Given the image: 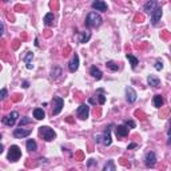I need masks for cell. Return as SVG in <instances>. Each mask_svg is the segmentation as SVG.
<instances>
[{"label": "cell", "instance_id": "6da1fadb", "mask_svg": "<svg viewBox=\"0 0 171 171\" xmlns=\"http://www.w3.org/2000/svg\"><path fill=\"white\" fill-rule=\"evenodd\" d=\"M102 22H103L102 16H100L98 12H95V11L90 12L87 15V18H86V26H87L88 28H96V27H99L100 24H102Z\"/></svg>", "mask_w": 171, "mask_h": 171}, {"label": "cell", "instance_id": "7a4b0ae2", "mask_svg": "<svg viewBox=\"0 0 171 171\" xmlns=\"http://www.w3.org/2000/svg\"><path fill=\"white\" fill-rule=\"evenodd\" d=\"M39 135L43 138V140H46V142H51V140H54L56 138L55 131L51 127H48V126H42V127H39Z\"/></svg>", "mask_w": 171, "mask_h": 171}, {"label": "cell", "instance_id": "3957f363", "mask_svg": "<svg viewBox=\"0 0 171 171\" xmlns=\"http://www.w3.org/2000/svg\"><path fill=\"white\" fill-rule=\"evenodd\" d=\"M20 157H22V150L19 148V146L12 144L8 150V155H7L8 160H11V162H16V160L20 159Z\"/></svg>", "mask_w": 171, "mask_h": 171}, {"label": "cell", "instance_id": "277c9868", "mask_svg": "<svg viewBox=\"0 0 171 171\" xmlns=\"http://www.w3.org/2000/svg\"><path fill=\"white\" fill-rule=\"evenodd\" d=\"M64 107V100L60 96H54L52 99V115H58Z\"/></svg>", "mask_w": 171, "mask_h": 171}, {"label": "cell", "instance_id": "5b68a950", "mask_svg": "<svg viewBox=\"0 0 171 171\" xmlns=\"http://www.w3.org/2000/svg\"><path fill=\"white\" fill-rule=\"evenodd\" d=\"M19 118V112L18 111H12L9 115H7V117H4L2 119V122L4 126H8V127H12V126H15V123H16V120Z\"/></svg>", "mask_w": 171, "mask_h": 171}, {"label": "cell", "instance_id": "8992f818", "mask_svg": "<svg viewBox=\"0 0 171 171\" xmlns=\"http://www.w3.org/2000/svg\"><path fill=\"white\" fill-rule=\"evenodd\" d=\"M76 115H78L79 119L86 120V119L88 118V115H90V106H88V104H82V106H79L78 110H76Z\"/></svg>", "mask_w": 171, "mask_h": 171}, {"label": "cell", "instance_id": "52a82bcc", "mask_svg": "<svg viewBox=\"0 0 171 171\" xmlns=\"http://www.w3.org/2000/svg\"><path fill=\"white\" fill-rule=\"evenodd\" d=\"M114 127V124H110L108 127H106L104 132H103V137H102V142L106 147H108L110 144L112 143V139H111V128Z\"/></svg>", "mask_w": 171, "mask_h": 171}, {"label": "cell", "instance_id": "ba28073f", "mask_svg": "<svg viewBox=\"0 0 171 171\" xmlns=\"http://www.w3.org/2000/svg\"><path fill=\"white\" fill-rule=\"evenodd\" d=\"M29 134H31V130H29V128H23V126H19V128L13 130V137L16 139L27 138Z\"/></svg>", "mask_w": 171, "mask_h": 171}, {"label": "cell", "instance_id": "9c48e42d", "mask_svg": "<svg viewBox=\"0 0 171 171\" xmlns=\"http://www.w3.org/2000/svg\"><path fill=\"white\" fill-rule=\"evenodd\" d=\"M150 15H151V24H153V26H157V24L160 22V18H162V15H163L162 7L158 6Z\"/></svg>", "mask_w": 171, "mask_h": 171}, {"label": "cell", "instance_id": "30bf717a", "mask_svg": "<svg viewBox=\"0 0 171 171\" xmlns=\"http://www.w3.org/2000/svg\"><path fill=\"white\" fill-rule=\"evenodd\" d=\"M144 163L147 167H154L155 164H157V155H155V153L150 151L146 154V158H144Z\"/></svg>", "mask_w": 171, "mask_h": 171}, {"label": "cell", "instance_id": "8fae6325", "mask_svg": "<svg viewBox=\"0 0 171 171\" xmlns=\"http://www.w3.org/2000/svg\"><path fill=\"white\" fill-rule=\"evenodd\" d=\"M91 7H92V9H95V11H100V12H106L108 8L107 4H106L103 0H94Z\"/></svg>", "mask_w": 171, "mask_h": 171}, {"label": "cell", "instance_id": "7c38bea8", "mask_svg": "<svg viewBox=\"0 0 171 171\" xmlns=\"http://www.w3.org/2000/svg\"><path fill=\"white\" fill-rule=\"evenodd\" d=\"M78 68H79V56H78V54H74L71 62L68 64V70H70V72L74 74L78 71Z\"/></svg>", "mask_w": 171, "mask_h": 171}, {"label": "cell", "instance_id": "4fadbf2b", "mask_svg": "<svg viewBox=\"0 0 171 171\" xmlns=\"http://www.w3.org/2000/svg\"><path fill=\"white\" fill-rule=\"evenodd\" d=\"M137 92L134 91L132 87H126V99H127L128 103H134L137 100Z\"/></svg>", "mask_w": 171, "mask_h": 171}, {"label": "cell", "instance_id": "5bb4252c", "mask_svg": "<svg viewBox=\"0 0 171 171\" xmlns=\"http://www.w3.org/2000/svg\"><path fill=\"white\" fill-rule=\"evenodd\" d=\"M158 6H159V4H158L157 0H150V2H147V3H146L144 6H143V11L147 12V13H151Z\"/></svg>", "mask_w": 171, "mask_h": 171}, {"label": "cell", "instance_id": "9a60e30c", "mask_svg": "<svg viewBox=\"0 0 171 171\" xmlns=\"http://www.w3.org/2000/svg\"><path fill=\"white\" fill-rule=\"evenodd\" d=\"M115 132H117V137L124 138V137H127V135H128V128L126 127L124 124H119V126L115 127Z\"/></svg>", "mask_w": 171, "mask_h": 171}, {"label": "cell", "instance_id": "2e32d148", "mask_svg": "<svg viewBox=\"0 0 171 171\" xmlns=\"http://www.w3.org/2000/svg\"><path fill=\"white\" fill-rule=\"evenodd\" d=\"M147 83H148L150 86H153V87H155V88L160 87V80H159V78L157 76V75H148Z\"/></svg>", "mask_w": 171, "mask_h": 171}, {"label": "cell", "instance_id": "e0dca14e", "mask_svg": "<svg viewBox=\"0 0 171 171\" xmlns=\"http://www.w3.org/2000/svg\"><path fill=\"white\" fill-rule=\"evenodd\" d=\"M90 74H91V76L94 79H96V80H100V79H102V76H103L102 71H100L98 67H95V66H92L91 68H90Z\"/></svg>", "mask_w": 171, "mask_h": 171}, {"label": "cell", "instance_id": "ac0fdd59", "mask_svg": "<svg viewBox=\"0 0 171 171\" xmlns=\"http://www.w3.org/2000/svg\"><path fill=\"white\" fill-rule=\"evenodd\" d=\"M34 118L36 120H42L46 118V112H44L43 108H35L34 110Z\"/></svg>", "mask_w": 171, "mask_h": 171}, {"label": "cell", "instance_id": "d6986e66", "mask_svg": "<svg viewBox=\"0 0 171 171\" xmlns=\"http://www.w3.org/2000/svg\"><path fill=\"white\" fill-rule=\"evenodd\" d=\"M43 22H44V24H46L47 27H51V26H54V22H55V16H54V13H47L46 16H44V19H43Z\"/></svg>", "mask_w": 171, "mask_h": 171}, {"label": "cell", "instance_id": "ffe728a7", "mask_svg": "<svg viewBox=\"0 0 171 171\" xmlns=\"http://www.w3.org/2000/svg\"><path fill=\"white\" fill-rule=\"evenodd\" d=\"M153 103H154V106L157 108H160L164 104V99H163L162 95H155L154 99H153Z\"/></svg>", "mask_w": 171, "mask_h": 171}, {"label": "cell", "instance_id": "44dd1931", "mask_svg": "<svg viewBox=\"0 0 171 171\" xmlns=\"http://www.w3.org/2000/svg\"><path fill=\"white\" fill-rule=\"evenodd\" d=\"M126 58H127V59L130 60V64H131L132 70H135V68H137L138 63H139V59H138L137 56H134V55H131V54H127V55H126Z\"/></svg>", "mask_w": 171, "mask_h": 171}, {"label": "cell", "instance_id": "7402d4cb", "mask_svg": "<svg viewBox=\"0 0 171 171\" xmlns=\"http://www.w3.org/2000/svg\"><path fill=\"white\" fill-rule=\"evenodd\" d=\"M26 147H27L28 151L34 153V151H36V150H38V144H36V142H35L34 139H28L27 143H26Z\"/></svg>", "mask_w": 171, "mask_h": 171}, {"label": "cell", "instance_id": "603a6c76", "mask_svg": "<svg viewBox=\"0 0 171 171\" xmlns=\"http://www.w3.org/2000/svg\"><path fill=\"white\" fill-rule=\"evenodd\" d=\"M32 58H34V54H32V52H27V55L24 56V62H26L28 70H32V63H31Z\"/></svg>", "mask_w": 171, "mask_h": 171}, {"label": "cell", "instance_id": "cb8c5ba5", "mask_svg": "<svg viewBox=\"0 0 171 171\" xmlns=\"http://www.w3.org/2000/svg\"><path fill=\"white\" fill-rule=\"evenodd\" d=\"M90 38H91V34H90L88 31H86L83 34H79V42L80 43H87Z\"/></svg>", "mask_w": 171, "mask_h": 171}, {"label": "cell", "instance_id": "d4e9b609", "mask_svg": "<svg viewBox=\"0 0 171 171\" xmlns=\"http://www.w3.org/2000/svg\"><path fill=\"white\" fill-rule=\"evenodd\" d=\"M103 170H104V171H110V170H111V171H115V170H117V166H115L114 160H108V163L104 164Z\"/></svg>", "mask_w": 171, "mask_h": 171}, {"label": "cell", "instance_id": "484cf974", "mask_svg": "<svg viewBox=\"0 0 171 171\" xmlns=\"http://www.w3.org/2000/svg\"><path fill=\"white\" fill-rule=\"evenodd\" d=\"M106 66H107V68H110V70H111V71H114V72L119 70V66H118V64L115 63V62H112V60H108V62L106 63Z\"/></svg>", "mask_w": 171, "mask_h": 171}, {"label": "cell", "instance_id": "4316f807", "mask_svg": "<svg viewBox=\"0 0 171 171\" xmlns=\"http://www.w3.org/2000/svg\"><path fill=\"white\" fill-rule=\"evenodd\" d=\"M98 99H99V104H104V102H106V96L103 95V90L100 88V90H98Z\"/></svg>", "mask_w": 171, "mask_h": 171}, {"label": "cell", "instance_id": "83f0119b", "mask_svg": "<svg viewBox=\"0 0 171 171\" xmlns=\"http://www.w3.org/2000/svg\"><path fill=\"white\" fill-rule=\"evenodd\" d=\"M8 96V91L6 88H3V90H0V100H4Z\"/></svg>", "mask_w": 171, "mask_h": 171}, {"label": "cell", "instance_id": "f1b7e54d", "mask_svg": "<svg viewBox=\"0 0 171 171\" xmlns=\"http://www.w3.org/2000/svg\"><path fill=\"white\" fill-rule=\"evenodd\" d=\"M29 122H31V119H29V118H27V117H24V118H22V119H20V122H19V126H24V124H28Z\"/></svg>", "mask_w": 171, "mask_h": 171}, {"label": "cell", "instance_id": "f546056e", "mask_svg": "<svg viewBox=\"0 0 171 171\" xmlns=\"http://www.w3.org/2000/svg\"><path fill=\"white\" fill-rule=\"evenodd\" d=\"M163 68V63H162V60H157V62H155V70H158V71H160V70Z\"/></svg>", "mask_w": 171, "mask_h": 171}, {"label": "cell", "instance_id": "4dcf8cb0", "mask_svg": "<svg viewBox=\"0 0 171 171\" xmlns=\"http://www.w3.org/2000/svg\"><path fill=\"white\" fill-rule=\"evenodd\" d=\"M124 126L127 128H135V122H132V120H127V122L124 123Z\"/></svg>", "mask_w": 171, "mask_h": 171}, {"label": "cell", "instance_id": "1f68e13d", "mask_svg": "<svg viewBox=\"0 0 171 171\" xmlns=\"http://www.w3.org/2000/svg\"><path fill=\"white\" fill-rule=\"evenodd\" d=\"M3 35H4V24L0 20V38H3Z\"/></svg>", "mask_w": 171, "mask_h": 171}, {"label": "cell", "instance_id": "d6a6232c", "mask_svg": "<svg viewBox=\"0 0 171 171\" xmlns=\"http://www.w3.org/2000/svg\"><path fill=\"white\" fill-rule=\"evenodd\" d=\"M137 146H138L137 143H131V144H128V146H127V150H131V148H135V147H137Z\"/></svg>", "mask_w": 171, "mask_h": 171}, {"label": "cell", "instance_id": "836d02e7", "mask_svg": "<svg viewBox=\"0 0 171 171\" xmlns=\"http://www.w3.org/2000/svg\"><path fill=\"white\" fill-rule=\"evenodd\" d=\"M23 87H24V88L28 87V82H27V80H26V82H23Z\"/></svg>", "mask_w": 171, "mask_h": 171}, {"label": "cell", "instance_id": "e575fe53", "mask_svg": "<svg viewBox=\"0 0 171 171\" xmlns=\"http://www.w3.org/2000/svg\"><path fill=\"white\" fill-rule=\"evenodd\" d=\"M3 150H4V147H3V144H0V154L3 153Z\"/></svg>", "mask_w": 171, "mask_h": 171}, {"label": "cell", "instance_id": "d590c367", "mask_svg": "<svg viewBox=\"0 0 171 171\" xmlns=\"http://www.w3.org/2000/svg\"><path fill=\"white\" fill-rule=\"evenodd\" d=\"M3 2H8V0H3Z\"/></svg>", "mask_w": 171, "mask_h": 171}, {"label": "cell", "instance_id": "8d00e7d4", "mask_svg": "<svg viewBox=\"0 0 171 171\" xmlns=\"http://www.w3.org/2000/svg\"><path fill=\"white\" fill-rule=\"evenodd\" d=\"M0 139H2V134H0Z\"/></svg>", "mask_w": 171, "mask_h": 171}]
</instances>
